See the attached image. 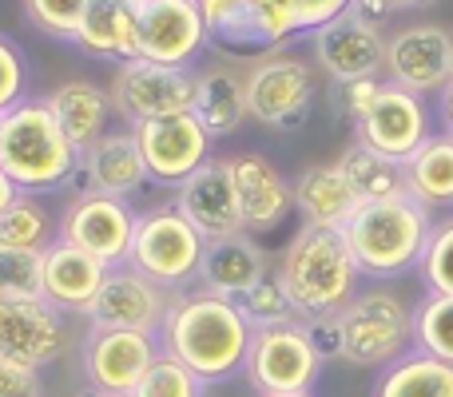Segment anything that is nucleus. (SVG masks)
Here are the masks:
<instances>
[{
    "label": "nucleus",
    "mask_w": 453,
    "mask_h": 397,
    "mask_svg": "<svg viewBox=\"0 0 453 397\" xmlns=\"http://www.w3.org/2000/svg\"><path fill=\"white\" fill-rule=\"evenodd\" d=\"M250 338H255V326L247 322L234 298L188 286L172 298V310H167L156 342L159 354L183 362L207 386H223L247 370Z\"/></svg>",
    "instance_id": "nucleus-1"
},
{
    "label": "nucleus",
    "mask_w": 453,
    "mask_h": 397,
    "mask_svg": "<svg viewBox=\"0 0 453 397\" xmlns=\"http://www.w3.org/2000/svg\"><path fill=\"white\" fill-rule=\"evenodd\" d=\"M207 36L231 56H274L322 24L342 16L350 0H199Z\"/></svg>",
    "instance_id": "nucleus-2"
},
{
    "label": "nucleus",
    "mask_w": 453,
    "mask_h": 397,
    "mask_svg": "<svg viewBox=\"0 0 453 397\" xmlns=\"http://www.w3.org/2000/svg\"><path fill=\"white\" fill-rule=\"evenodd\" d=\"M274 274H279L298 322L334 318L362 290V271L346 247V234L330 231V226H298L287 250L274 258Z\"/></svg>",
    "instance_id": "nucleus-3"
},
{
    "label": "nucleus",
    "mask_w": 453,
    "mask_h": 397,
    "mask_svg": "<svg viewBox=\"0 0 453 397\" xmlns=\"http://www.w3.org/2000/svg\"><path fill=\"white\" fill-rule=\"evenodd\" d=\"M434 210H426L418 199L398 195L382 202H358L350 223L342 226L346 247L358 263L362 279L394 282L402 274L418 271L426 255V242L434 231Z\"/></svg>",
    "instance_id": "nucleus-4"
},
{
    "label": "nucleus",
    "mask_w": 453,
    "mask_h": 397,
    "mask_svg": "<svg viewBox=\"0 0 453 397\" xmlns=\"http://www.w3.org/2000/svg\"><path fill=\"white\" fill-rule=\"evenodd\" d=\"M0 167L20 191L48 195L68 187L80 167V151L44 100H24L0 116Z\"/></svg>",
    "instance_id": "nucleus-5"
},
{
    "label": "nucleus",
    "mask_w": 453,
    "mask_h": 397,
    "mask_svg": "<svg viewBox=\"0 0 453 397\" xmlns=\"http://www.w3.org/2000/svg\"><path fill=\"white\" fill-rule=\"evenodd\" d=\"M334 318L342 334L338 362H350L358 370H386L414 350V302H406L394 286H362Z\"/></svg>",
    "instance_id": "nucleus-6"
},
{
    "label": "nucleus",
    "mask_w": 453,
    "mask_h": 397,
    "mask_svg": "<svg viewBox=\"0 0 453 397\" xmlns=\"http://www.w3.org/2000/svg\"><path fill=\"white\" fill-rule=\"evenodd\" d=\"M203 247H207V239L175 210V202H159V207L140 210L127 263L135 271H143L148 279H156L164 290L180 294V290L196 286Z\"/></svg>",
    "instance_id": "nucleus-7"
},
{
    "label": "nucleus",
    "mask_w": 453,
    "mask_h": 397,
    "mask_svg": "<svg viewBox=\"0 0 453 397\" xmlns=\"http://www.w3.org/2000/svg\"><path fill=\"white\" fill-rule=\"evenodd\" d=\"M322 354L314 346L306 322H279V326H258L250 338V354H247V378L258 390V397L266 393H311L314 382L322 378Z\"/></svg>",
    "instance_id": "nucleus-8"
},
{
    "label": "nucleus",
    "mask_w": 453,
    "mask_h": 397,
    "mask_svg": "<svg viewBox=\"0 0 453 397\" xmlns=\"http://www.w3.org/2000/svg\"><path fill=\"white\" fill-rule=\"evenodd\" d=\"M247 84V116L266 132H298L306 127L319 100V80L314 68L298 56H263L255 68L242 76Z\"/></svg>",
    "instance_id": "nucleus-9"
},
{
    "label": "nucleus",
    "mask_w": 453,
    "mask_h": 397,
    "mask_svg": "<svg viewBox=\"0 0 453 397\" xmlns=\"http://www.w3.org/2000/svg\"><path fill=\"white\" fill-rule=\"evenodd\" d=\"M135 223H140V210L127 199L104 195V191H84V195L68 199V207L56 218V231H60L64 242L100 258L104 266H119L132 255Z\"/></svg>",
    "instance_id": "nucleus-10"
},
{
    "label": "nucleus",
    "mask_w": 453,
    "mask_h": 397,
    "mask_svg": "<svg viewBox=\"0 0 453 397\" xmlns=\"http://www.w3.org/2000/svg\"><path fill=\"white\" fill-rule=\"evenodd\" d=\"M111 108L127 127L143 124V119L175 116V111H191V95H196V72L191 68H167V64H151L143 56L124 60L108 84Z\"/></svg>",
    "instance_id": "nucleus-11"
},
{
    "label": "nucleus",
    "mask_w": 453,
    "mask_h": 397,
    "mask_svg": "<svg viewBox=\"0 0 453 397\" xmlns=\"http://www.w3.org/2000/svg\"><path fill=\"white\" fill-rule=\"evenodd\" d=\"M172 290H164L156 279L135 271L132 263L108 266L100 294H96L92 310L84 314L88 326L100 330H140V334H159L167 310H172Z\"/></svg>",
    "instance_id": "nucleus-12"
},
{
    "label": "nucleus",
    "mask_w": 453,
    "mask_h": 397,
    "mask_svg": "<svg viewBox=\"0 0 453 397\" xmlns=\"http://www.w3.org/2000/svg\"><path fill=\"white\" fill-rule=\"evenodd\" d=\"M430 135H434V111L426 108V95L406 92V88L390 84V80H382L370 111L354 124V140L398 159V164H406Z\"/></svg>",
    "instance_id": "nucleus-13"
},
{
    "label": "nucleus",
    "mask_w": 453,
    "mask_h": 397,
    "mask_svg": "<svg viewBox=\"0 0 453 397\" xmlns=\"http://www.w3.org/2000/svg\"><path fill=\"white\" fill-rule=\"evenodd\" d=\"M135 140H140L143 164H148L151 183L159 187H180L191 172L211 159V135L203 132L191 111H175V116H159V119H143L132 127Z\"/></svg>",
    "instance_id": "nucleus-14"
},
{
    "label": "nucleus",
    "mask_w": 453,
    "mask_h": 397,
    "mask_svg": "<svg viewBox=\"0 0 453 397\" xmlns=\"http://www.w3.org/2000/svg\"><path fill=\"white\" fill-rule=\"evenodd\" d=\"M68 314L44 298H0V358L44 370L68 350Z\"/></svg>",
    "instance_id": "nucleus-15"
},
{
    "label": "nucleus",
    "mask_w": 453,
    "mask_h": 397,
    "mask_svg": "<svg viewBox=\"0 0 453 397\" xmlns=\"http://www.w3.org/2000/svg\"><path fill=\"white\" fill-rule=\"evenodd\" d=\"M159 358L156 334H140V330H100L92 326L84 338V378L88 390L132 397L151 362Z\"/></svg>",
    "instance_id": "nucleus-16"
},
{
    "label": "nucleus",
    "mask_w": 453,
    "mask_h": 397,
    "mask_svg": "<svg viewBox=\"0 0 453 397\" xmlns=\"http://www.w3.org/2000/svg\"><path fill=\"white\" fill-rule=\"evenodd\" d=\"M151 187L148 164H143L140 140L132 127H111L104 140H96L92 148L80 156L76 175L68 179V195H84V191H104L132 202L140 191Z\"/></svg>",
    "instance_id": "nucleus-17"
},
{
    "label": "nucleus",
    "mask_w": 453,
    "mask_h": 397,
    "mask_svg": "<svg viewBox=\"0 0 453 397\" xmlns=\"http://www.w3.org/2000/svg\"><path fill=\"white\" fill-rule=\"evenodd\" d=\"M211 44L199 0H148L140 4V56L167 68H188Z\"/></svg>",
    "instance_id": "nucleus-18"
},
{
    "label": "nucleus",
    "mask_w": 453,
    "mask_h": 397,
    "mask_svg": "<svg viewBox=\"0 0 453 397\" xmlns=\"http://www.w3.org/2000/svg\"><path fill=\"white\" fill-rule=\"evenodd\" d=\"M314 64L326 72L334 84H350V80H382L386 72V36L382 28L358 20V16L342 12L330 24H322L311 36Z\"/></svg>",
    "instance_id": "nucleus-19"
},
{
    "label": "nucleus",
    "mask_w": 453,
    "mask_h": 397,
    "mask_svg": "<svg viewBox=\"0 0 453 397\" xmlns=\"http://www.w3.org/2000/svg\"><path fill=\"white\" fill-rule=\"evenodd\" d=\"M453 36L441 24H410L386 40V80L414 95H438L449 84Z\"/></svg>",
    "instance_id": "nucleus-20"
},
{
    "label": "nucleus",
    "mask_w": 453,
    "mask_h": 397,
    "mask_svg": "<svg viewBox=\"0 0 453 397\" xmlns=\"http://www.w3.org/2000/svg\"><path fill=\"white\" fill-rule=\"evenodd\" d=\"M172 202L207 242L242 231L239 195H234V179H231V159H207L199 172H191L175 187Z\"/></svg>",
    "instance_id": "nucleus-21"
},
{
    "label": "nucleus",
    "mask_w": 453,
    "mask_h": 397,
    "mask_svg": "<svg viewBox=\"0 0 453 397\" xmlns=\"http://www.w3.org/2000/svg\"><path fill=\"white\" fill-rule=\"evenodd\" d=\"M231 179H234V195H239V215H242V231L247 234H271L295 210V191L290 179L258 151H242L231 156Z\"/></svg>",
    "instance_id": "nucleus-22"
},
{
    "label": "nucleus",
    "mask_w": 453,
    "mask_h": 397,
    "mask_svg": "<svg viewBox=\"0 0 453 397\" xmlns=\"http://www.w3.org/2000/svg\"><path fill=\"white\" fill-rule=\"evenodd\" d=\"M271 271H274V263H271V255H266V247L255 234L239 231V234H226V239H211L203 247V263H199L196 286L239 302V298L247 294L255 282H263Z\"/></svg>",
    "instance_id": "nucleus-23"
},
{
    "label": "nucleus",
    "mask_w": 453,
    "mask_h": 397,
    "mask_svg": "<svg viewBox=\"0 0 453 397\" xmlns=\"http://www.w3.org/2000/svg\"><path fill=\"white\" fill-rule=\"evenodd\" d=\"M104 279H108V266L100 258L84 255L80 247L64 242L56 234L44 250V302L56 306L60 314H80L84 318L92 310L96 294H100Z\"/></svg>",
    "instance_id": "nucleus-24"
},
{
    "label": "nucleus",
    "mask_w": 453,
    "mask_h": 397,
    "mask_svg": "<svg viewBox=\"0 0 453 397\" xmlns=\"http://www.w3.org/2000/svg\"><path fill=\"white\" fill-rule=\"evenodd\" d=\"M44 103L80 156H84L96 140H104V135L111 132L108 124H111V116H116L111 95H108V88L92 84V80H68V84L52 88V92L44 95Z\"/></svg>",
    "instance_id": "nucleus-25"
},
{
    "label": "nucleus",
    "mask_w": 453,
    "mask_h": 397,
    "mask_svg": "<svg viewBox=\"0 0 453 397\" xmlns=\"http://www.w3.org/2000/svg\"><path fill=\"white\" fill-rule=\"evenodd\" d=\"M80 52L108 64H124L140 56V4L127 0H92L76 40Z\"/></svg>",
    "instance_id": "nucleus-26"
},
{
    "label": "nucleus",
    "mask_w": 453,
    "mask_h": 397,
    "mask_svg": "<svg viewBox=\"0 0 453 397\" xmlns=\"http://www.w3.org/2000/svg\"><path fill=\"white\" fill-rule=\"evenodd\" d=\"M295 191V210L303 215L306 226H330L342 231L350 223V215L358 210V195L346 183L342 167L338 164H311L290 179Z\"/></svg>",
    "instance_id": "nucleus-27"
},
{
    "label": "nucleus",
    "mask_w": 453,
    "mask_h": 397,
    "mask_svg": "<svg viewBox=\"0 0 453 397\" xmlns=\"http://www.w3.org/2000/svg\"><path fill=\"white\" fill-rule=\"evenodd\" d=\"M191 116L203 124L211 140H226L247 124V84L231 64H211L196 72V95H191Z\"/></svg>",
    "instance_id": "nucleus-28"
},
{
    "label": "nucleus",
    "mask_w": 453,
    "mask_h": 397,
    "mask_svg": "<svg viewBox=\"0 0 453 397\" xmlns=\"http://www.w3.org/2000/svg\"><path fill=\"white\" fill-rule=\"evenodd\" d=\"M406 195L426 210H453V135L434 132L406 159Z\"/></svg>",
    "instance_id": "nucleus-29"
},
{
    "label": "nucleus",
    "mask_w": 453,
    "mask_h": 397,
    "mask_svg": "<svg viewBox=\"0 0 453 397\" xmlns=\"http://www.w3.org/2000/svg\"><path fill=\"white\" fill-rule=\"evenodd\" d=\"M370 397H453V366L426 350H410L378 374Z\"/></svg>",
    "instance_id": "nucleus-30"
},
{
    "label": "nucleus",
    "mask_w": 453,
    "mask_h": 397,
    "mask_svg": "<svg viewBox=\"0 0 453 397\" xmlns=\"http://www.w3.org/2000/svg\"><path fill=\"white\" fill-rule=\"evenodd\" d=\"M334 164L342 167L346 183L354 187L358 202H382V199L406 195V164H398V159L366 148V143L354 140Z\"/></svg>",
    "instance_id": "nucleus-31"
},
{
    "label": "nucleus",
    "mask_w": 453,
    "mask_h": 397,
    "mask_svg": "<svg viewBox=\"0 0 453 397\" xmlns=\"http://www.w3.org/2000/svg\"><path fill=\"white\" fill-rule=\"evenodd\" d=\"M56 215L44 207L40 195L20 191V199L0 215V247L4 250H48L56 239Z\"/></svg>",
    "instance_id": "nucleus-32"
},
{
    "label": "nucleus",
    "mask_w": 453,
    "mask_h": 397,
    "mask_svg": "<svg viewBox=\"0 0 453 397\" xmlns=\"http://www.w3.org/2000/svg\"><path fill=\"white\" fill-rule=\"evenodd\" d=\"M414 350H426L453 366V294L426 290L414 302Z\"/></svg>",
    "instance_id": "nucleus-33"
},
{
    "label": "nucleus",
    "mask_w": 453,
    "mask_h": 397,
    "mask_svg": "<svg viewBox=\"0 0 453 397\" xmlns=\"http://www.w3.org/2000/svg\"><path fill=\"white\" fill-rule=\"evenodd\" d=\"M0 298H44V250L0 247Z\"/></svg>",
    "instance_id": "nucleus-34"
},
{
    "label": "nucleus",
    "mask_w": 453,
    "mask_h": 397,
    "mask_svg": "<svg viewBox=\"0 0 453 397\" xmlns=\"http://www.w3.org/2000/svg\"><path fill=\"white\" fill-rule=\"evenodd\" d=\"M207 390H211V386L199 374H191L183 362L159 354V358L151 362V370L143 374V382L135 386L132 397H207Z\"/></svg>",
    "instance_id": "nucleus-35"
},
{
    "label": "nucleus",
    "mask_w": 453,
    "mask_h": 397,
    "mask_svg": "<svg viewBox=\"0 0 453 397\" xmlns=\"http://www.w3.org/2000/svg\"><path fill=\"white\" fill-rule=\"evenodd\" d=\"M418 274H422L426 290L453 294V210L434 218V231H430V242H426Z\"/></svg>",
    "instance_id": "nucleus-36"
},
{
    "label": "nucleus",
    "mask_w": 453,
    "mask_h": 397,
    "mask_svg": "<svg viewBox=\"0 0 453 397\" xmlns=\"http://www.w3.org/2000/svg\"><path fill=\"white\" fill-rule=\"evenodd\" d=\"M92 0H24V16L36 32L52 40H76L80 24H84V12Z\"/></svg>",
    "instance_id": "nucleus-37"
},
{
    "label": "nucleus",
    "mask_w": 453,
    "mask_h": 397,
    "mask_svg": "<svg viewBox=\"0 0 453 397\" xmlns=\"http://www.w3.org/2000/svg\"><path fill=\"white\" fill-rule=\"evenodd\" d=\"M239 306H242V314H247V322H250L255 330H258V326H279V322H295V318H298L274 271L266 274L263 282H255V286H250L247 294L239 298Z\"/></svg>",
    "instance_id": "nucleus-38"
},
{
    "label": "nucleus",
    "mask_w": 453,
    "mask_h": 397,
    "mask_svg": "<svg viewBox=\"0 0 453 397\" xmlns=\"http://www.w3.org/2000/svg\"><path fill=\"white\" fill-rule=\"evenodd\" d=\"M28 60L8 32H0V116L28 100Z\"/></svg>",
    "instance_id": "nucleus-39"
},
{
    "label": "nucleus",
    "mask_w": 453,
    "mask_h": 397,
    "mask_svg": "<svg viewBox=\"0 0 453 397\" xmlns=\"http://www.w3.org/2000/svg\"><path fill=\"white\" fill-rule=\"evenodd\" d=\"M378 88H382V80H350V84H334V108H338V116H342L346 124L354 127L370 111Z\"/></svg>",
    "instance_id": "nucleus-40"
},
{
    "label": "nucleus",
    "mask_w": 453,
    "mask_h": 397,
    "mask_svg": "<svg viewBox=\"0 0 453 397\" xmlns=\"http://www.w3.org/2000/svg\"><path fill=\"white\" fill-rule=\"evenodd\" d=\"M0 397H48L40 370L16 366V362L0 358Z\"/></svg>",
    "instance_id": "nucleus-41"
},
{
    "label": "nucleus",
    "mask_w": 453,
    "mask_h": 397,
    "mask_svg": "<svg viewBox=\"0 0 453 397\" xmlns=\"http://www.w3.org/2000/svg\"><path fill=\"white\" fill-rule=\"evenodd\" d=\"M306 330H311L314 346H319L322 362H334L338 354H342V334H338V318H314L306 322Z\"/></svg>",
    "instance_id": "nucleus-42"
},
{
    "label": "nucleus",
    "mask_w": 453,
    "mask_h": 397,
    "mask_svg": "<svg viewBox=\"0 0 453 397\" xmlns=\"http://www.w3.org/2000/svg\"><path fill=\"white\" fill-rule=\"evenodd\" d=\"M346 12L358 16V20H366V24H374V28H382V24L394 16L382 0H350V8H346Z\"/></svg>",
    "instance_id": "nucleus-43"
},
{
    "label": "nucleus",
    "mask_w": 453,
    "mask_h": 397,
    "mask_svg": "<svg viewBox=\"0 0 453 397\" xmlns=\"http://www.w3.org/2000/svg\"><path fill=\"white\" fill-rule=\"evenodd\" d=\"M438 124L446 135H453V80L438 92Z\"/></svg>",
    "instance_id": "nucleus-44"
},
{
    "label": "nucleus",
    "mask_w": 453,
    "mask_h": 397,
    "mask_svg": "<svg viewBox=\"0 0 453 397\" xmlns=\"http://www.w3.org/2000/svg\"><path fill=\"white\" fill-rule=\"evenodd\" d=\"M16 199H20V187H16V183L8 179V172H4V167H0V215H4V210L12 207Z\"/></svg>",
    "instance_id": "nucleus-45"
},
{
    "label": "nucleus",
    "mask_w": 453,
    "mask_h": 397,
    "mask_svg": "<svg viewBox=\"0 0 453 397\" xmlns=\"http://www.w3.org/2000/svg\"><path fill=\"white\" fill-rule=\"evenodd\" d=\"M382 4L398 16V12H422V8H434V4H441V0H382Z\"/></svg>",
    "instance_id": "nucleus-46"
},
{
    "label": "nucleus",
    "mask_w": 453,
    "mask_h": 397,
    "mask_svg": "<svg viewBox=\"0 0 453 397\" xmlns=\"http://www.w3.org/2000/svg\"><path fill=\"white\" fill-rule=\"evenodd\" d=\"M80 397H116V393H100V390H84Z\"/></svg>",
    "instance_id": "nucleus-47"
},
{
    "label": "nucleus",
    "mask_w": 453,
    "mask_h": 397,
    "mask_svg": "<svg viewBox=\"0 0 453 397\" xmlns=\"http://www.w3.org/2000/svg\"><path fill=\"white\" fill-rule=\"evenodd\" d=\"M266 397H314V393H266Z\"/></svg>",
    "instance_id": "nucleus-48"
},
{
    "label": "nucleus",
    "mask_w": 453,
    "mask_h": 397,
    "mask_svg": "<svg viewBox=\"0 0 453 397\" xmlns=\"http://www.w3.org/2000/svg\"><path fill=\"white\" fill-rule=\"evenodd\" d=\"M449 80H453V52H449Z\"/></svg>",
    "instance_id": "nucleus-49"
},
{
    "label": "nucleus",
    "mask_w": 453,
    "mask_h": 397,
    "mask_svg": "<svg viewBox=\"0 0 453 397\" xmlns=\"http://www.w3.org/2000/svg\"><path fill=\"white\" fill-rule=\"evenodd\" d=\"M127 4H148V0H127Z\"/></svg>",
    "instance_id": "nucleus-50"
}]
</instances>
